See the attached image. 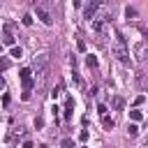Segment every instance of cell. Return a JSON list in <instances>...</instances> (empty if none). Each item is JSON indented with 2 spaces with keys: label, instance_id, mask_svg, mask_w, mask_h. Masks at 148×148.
<instances>
[{
  "label": "cell",
  "instance_id": "obj_1",
  "mask_svg": "<svg viewBox=\"0 0 148 148\" xmlns=\"http://www.w3.org/2000/svg\"><path fill=\"white\" fill-rule=\"evenodd\" d=\"M111 53H113L120 62L130 65V51H127V44H125V37H123V35H116V42H113V46H111Z\"/></svg>",
  "mask_w": 148,
  "mask_h": 148
},
{
  "label": "cell",
  "instance_id": "obj_2",
  "mask_svg": "<svg viewBox=\"0 0 148 148\" xmlns=\"http://www.w3.org/2000/svg\"><path fill=\"white\" fill-rule=\"evenodd\" d=\"M46 65H49V56L42 53V56H35V72L39 76H46Z\"/></svg>",
  "mask_w": 148,
  "mask_h": 148
},
{
  "label": "cell",
  "instance_id": "obj_3",
  "mask_svg": "<svg viewBox=\"0 0 148 148\" xmlns=\"http://www.w3.org/2000/svg\"><path fill=\"white\" fill-rule=\"evenodd\" d=\"M37 18H39V21H42L44 25H51V23H53L51 14H49V12H46V9L42 7V5H37Z\"/></svg>",
  "mask_w": 148,
  "mask_h": 148
},
{
  "label": "cell",
  "instance_id": "obj_4",
  "mask_svg": "<svg viewBox=\"0 0 148 148\" xmlns=\"http://www.w3.org/2000/svg\"><path fill=\"white\" fill-rule=\"evenodd\" d=\"M97 7H99V2H88L86 5V12H83V18H92L95 12H97Z\"/></svg>",
  "mask_w": 148,
  "mask_h": 148
},
{
  "label": "cell",
  "instance_id": "obj_5",
  "mask_svg": "<svg viewBox=\"0 0 148 148\" xmlns=\"http://www.w3.org/2000/svg\"><path fill=\"white\" fill-rule=\"evenodd\" d=\"M72 109H74V97H67V102H65V118L67 120L72 118Z\"/></svg>",
  "mask_w": 148,
  "mask_h": 148
},
{
  "label": "cell",
  "instance_id": "obj_6",
  "mask_svg": "<svg viewBox=\"0 0 148 148\" xmlns=\"http://www.w3.org/2000/svg\"><path fill=\"white\" fill-rule=\"evenodd\" d=\"M0 44H14V35L9 32V28H5V32H2V42Z\"/></svg>",
  "mask_w": 148,
  "mask_h": 148
},
{
  "label": "cell",
  "instance_id": "obj_7",
  "mask_svg": "<svg viewBox=\"0 0 148 148\" xmlns=\"http://www.w3.org/2000/svg\"><path fill=\"white\" fill-rule=\"evenodd\" d=\"M18 76H21V81L32 79V69H28V67H25V69H21V72H18Z\"/></svg>",
  "mask_w": 148,
  "mask_h": 148
},
{
  "label": "cell",
  "instance_id": "obj_8",
  "mask_svg": "<svg viewBox=\"0 0 148 148\" xmlns=\"http://www.w3.org/2000/svg\"><path fill=\"white\" fill-rule=\"evenodd\" d=\"M130 118H132V120H134V123H139V120H141V118H143V113H141V111H139V109H132V111H130Z\"/></svg>",
  "mask_w": 148,
  "mask_h": 148
},
{
  "label": "cell",
  "instance_id": "obj_9",
  "mask_svg": "<svg viewBox=\"0 0 148 148\" xmlns=\"http://www.w3.org/2000/svg\"><path fill=\"white\" fill-rule=\"evenodd\" d=\"M102 125H104V130H109V132L113 130V120H111L109 116H102Z\"/></svg>",
  "mask_w": 148,
  "mask_h": 148
},
{
  "label": "cell",
  "instance_id": "obj_10",
  "mask_svg": "<svg viewBox=\"0 0 148 148\" xmlns=\"http://www.w3.org/2000/svg\"><path fill=\"white\" fill-rule=\"evenodd\" d=\"M127 134H130V136H136V134H139V125H136V123L127 125Z\"/></svg>",
  "mask_w": 148,
  "mask_h": 148
},
{
  "label": "cell",
  "instance_id": "obj_11",
  "mask_svg": "<svg viewBox=\"0 0 148 148\" xmlns=\"http://www.w3.org/2000/svg\"><path fill=\"white\" fill-rule=\"evenodd\" d=\"M9 58H5V56H0V72H5V69H9Z\"/></svg>",
  "mask_w": 148,
  "mask_h": 148
},
{
  "label": "cell",
  "instance_id": "obj_12",
  "mask_svg": "<svg viewBox=\"0 0 148 148\" xmlns=\"http://www.w3.org/2000/svg\"><path fill=\"white\" fill-rule=\"evenodd\" d=\"M86 65H88L90 69H95V67H97V58H95V56H88V58H86Z\"/></svg>",
  "mask_w": 148,
  "mask_h": 148
},
{
  "label": "cell",
  "instance_id": "obj_13",
  "mask_svg": "<svg viewBox=\"0 0 148 148\" xmlns=\"http://www.w3.org/2000/svg\"><path fill=\"white\" fill-rule=\"evenodd\" d=\"M9 56H12V58H21V56H23V49H21V46H14Z\"/></svg>",
  "mask_w": 148,
  "mask_h": 148
},
{
  "label": "cell",
  "instance_id": "obj_14",
  "mask_svg": "<svg viewBox=\"0 0 148 148\" xmlns=\"http://www.w3.org/2000/svg\"><path fill=\"white\" fill-rule=\"evenodd\" d=\"M60 146H62V148H74V141H72V139H62Z\"/></svg>",
  "mask_w": 148,
  "mask_h": 148
},
{
  "label": "cell",
  "instance_id": "obj_15",
  "mask_svg": "<svg viewBox=\"0 0 148 148\" xmlns=\"http://www.w3.org/2000/svg\"><path fill=\"white\" fill-rule=\"evenodd\" d=\"M35 127H37V130H42V127H44V118H42V116H37V118H35Z\"/></svg>",
  "mask_w": 148,
  "mask_h": 148
},
{
  "label": "cell",
  "instance_id": "obj_16",
  "mask_svg": "<svg viewBox=\"0 0 148 148\" xmlns=\"http://www.w3.org/2000/svg\"><path fill=\"white\" fill-rule=\"evenodd\" d=\"M60 90H62V86H56V88H53V90H51V97H53V99H56V97H58V95H60Z\"/></svg>",
  "mask_w": 148,
  "mask_h": 148
},
{
  "label": "cell",
  "instance_id": "obj_17",
  "mask_svg": "<svg viewBox=\"0 0 148 148\" xmlns=\"http://www.w3.org/2000/svg\"><path fill=\"white\" fill-rule=\"evenodd\" d=\"M111 104H113L116 109H120V106H123V99H120V97H113V99H111Z\"/></svg>",
  "mask_w": 148,
  "mask_h": 148
},
{
  "label": "cell",
  "instance_id": "obj_18",
  "mask_svg": "<svg viewBox=\"0 0 148 148\" xmlns=\"http://www.w3.org/2000/svg\"><path fill=\"white\" fill-rule=\"evenodd\" d=\"M23 25H32V16H30V14L23 16Z\"/></svg>",
  "mask_w": 148,
  "mask_h": 148
},
{
  "label": "cell",
  "instance_id": "obj_19",
  "mask_svg": "<svg viewBox=\"0 0 148 148\" xmlns=\"http://www.w3.org/2000/svg\"><path fill=\"white\" fill-rule=\"evenodd\" d=\"M125 14H127V18H130V16H136V9H132V7H127V9H125Z\"/></svg>",
  "mask_w": 148,
  "mask_h": 148
},
{
  "label": "cell",
  "instance_id": "obj_20",
  "mask_svg": "<svg viewBox=\"0 0 148 148\" xmlns=\"http://www.w3.org/2000/svg\"><path fill=\"white\" fill-rule=\"evenodd\" d=\"M92 30H95V32H102V23L95 21V23H92Z\"/></svg>",
  "mask_w": 148,
  "mask_h": 148
},
{
  "label": "cell",
  "instance_id": "obj_21",
  "mask_svg": "<svg viewBox=\"0 0 148 148\" xmlns=\"http://www.w3.org/2000/svg\"><path fill=\"white\" fill-rule=\"evenodd\" d=\"M97 111H99V116H106V106H104V104H99V106H97Z\"/></svg>",
  "mask_w": 148,
  "mask_h": 148
},
{
  "label": "cell",
  "instance_id": "obj_22",
  "mask_svg": "<svg viewBox=\"0 0 148 148\" xmlns=\"http://www.w3.org/2000/svg\"><path fill=\"white\" fill-rule=\"evenodd\" d=\"M143 99H146V97H143V95H139V97H136V99H134V104H136V106H139V104H143Z\"/></svg>",
  "mask_w": 148,
  "mask_h": 148
},
{
  "label": "cell",
  "instance_id": "obj_23",
  "mask_svg": "<svg viewBox=\"0 0 148 148\" xmlns=\"http://www.w3.org/2000/svg\"><path fill=\"white\" fill-rule=\"evenodd\" d=\"M79 139H81V141H86V139H88V130H83V132L79 134Z\"/></svg>",
  "mask_w": 148,
  "mask_h": 148
},
{
  "label": "cell",
  "instance_id": "obj_24",
  "mask_svg": "<svg viewBox=\"0 0 148 148\" xmlns=\"http://www.w3.org/2000/svg\"><path fill=\"white\" fill-rule=\"evenodd\" d=\"M23 148H32V141H23Z\"/></svg>",
  "mask_w": 148,
  "mask_h": 148
},
{
  "label": "cell",
  "instance_id": "obj_25",
  "mask_svg": "<svg viewBox=\"0 0 148 148\" xmlns=\"http://www.w3.org/2000/svg\"><path fill=\"white\" fill-rule=\"evenodd\" d=\"M2 88H5V81H2V76H0V90H2Z\"/></svg>",
  "mask_w": 148,
  "mask_h": 148
},
{
  "label": "cell",
  "instance_id": "obj_26",
  "mask_svg": "<svg viewBox=\"0 0 148 148\" xmlns=\"http://www.w3.org/2000/svg\"><path fill=\"white\" fill-rule=\"evenodd\" d=\"M0 53H2V44H0Z\"/></svg>",
  "mask_w": 148,
  "mask_h": 148
},
{
  "label": "cell",
  "instance_id": "obj_27",
  "mask_svg": "<svg viewBox=\"0 0 148 148\" xmlns=\"http://www.w3.org/2000/svg\"><path fill=\"white\" fill-rule=\"evenodd\" d=\"M81 148H88V146H81Z\"/></svg>",
  "mask_w": 148,
  "mask_h": 148
}]
</instances>
